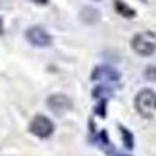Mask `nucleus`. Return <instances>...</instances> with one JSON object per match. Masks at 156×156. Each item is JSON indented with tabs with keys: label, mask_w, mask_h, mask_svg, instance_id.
Masks as SVG:
<instances>
[{
	"label": "nucleus",
	"mask_w": 156,
	"mask_h": 156,
	"mask_svg": "<svg viewBox=\"0 0 156 156\" xmlns=\"http://www.w3.org/2000/svg\"><path fill=\"white\" fill-rule=\"evenodd\" d=\"M134 109L144 119H153L156 112V92L153 89L144 87L139 90L134 97Z\"/></svg>",
	"instance_id": "nucleus-1"
},
{
	"label": "nucleus",
	"mask_w": 156,
	"mask_h": 156,
	"mask_svg": "<svg viewBox=\"0 0 156 156\" xmlns=\"http://www.w3.org/2000/svg\"><path fill=\"white\" fill-rule=\"evenodd\" d=\"M131 48L139 56H151L156 51V34L153 31H140L133 36Z\"/></svg>",
	"instance_id": "nucleus-2"
},
{
	"label": "nucleus",
	"mask_w": 156,
	"mask_h": 156,
	"mask_svg": "<svg viewBox=\"0 0 156 156\" xmlns=\"http://www.w3.org/2000/svg\"><path fill=\"white\" fill-rule=\"evenodd\" d=\"M28 131L39 139H48L55 131V125L47 115L37 114L31 119V122L28 125Z\"/></svg>",
	"instance_id": "nucleus-3"
},
{
	"label": "nucleus",
	"mask_w": 156,
	"mask_h": 156,
	"mask_svg": "<svg viewBox=\"0 0 156 156\" xmlns=\"http://www.w3.org/2000/svg\"><path fill=\"white\" fill-rule=\"evenodd\" d=\"M25 39H27L33 47H37V48H47L53 44L51 34L45 28L39 27V25H33V27H30L25 31Z\"/></svg>",
	"instance_id": "nucleus-4"
},
{
	"label": "nucleus",
	"mask_w": 156,
	"mask_h": 156,
	"mask_svg": "<svg viewBox=\"0 0 156 156\" xmlns=\"http://www.w3.org/2000/svg\"><path fill=\"white\" fill-rule=\"evenodd\" d=\"M90 81L98 84H117L120 81V73L111 66H97L90 73Z\"/></svg>",
	"instance_id": "nucleus-5"
},
{
	"label": "nucleus",
	"mask_w": 156,
	"mask_h": 156,
	"mask_svg": "<svg viewBox=\"0 0 156 156\" xmlns=\"http://www.w3.org/2000/svg\"><path fill=\"white\" fill-rule=\"evenodd\" d=\"M48 109L53 112V114H58V115H62L69 111H72L73 108V101L70 97H67L66 94H51L50 97H47L45 100Z\"/></svg>",
	"instance_id": "nucleus-6"
},
{
	"label": "nucleus",
	"mask_w": 156,
	"mask_h": 156,
	"mask_svg": "<svg viewBox=\"0 0 156 156\" xmlns=\"http://www.w3.org/2000/svg\"><path fill=\"white\" fill-rule=\"evenodd\" d=\"M80 19L86 25H95V23L100 22L101 14H100V11L97 8H94V6H84L80 11Z\"/></svg>",
	"instance_id": "nucleus-7"
},
{
	"label": "nucleus",
	"mask_w": 156,
	"mask_h": 156,
	"mask_svg": "<svg viewBox=\"0 0 156 156\" xmlns=\"http://www.w3.org/2000/svg\"><path fill=\"white\" fill-rule=\"evenodd\" d=\"M114 8L117 11V14H120L125 19H134L136 17V11L133 8H129L122 0H114Z\"/></svg>",
	"instance_id": "nucleus-8"
},
{
	"label": "nucleus",
	"mask_w": 156,
	"mask_h": 156,
	"mask_svg": "<svg viewBox=\"0 0 156 156\" xmlns=\"http://www.w3.org/2000/svg\"><path fill=\"white\" fill-rule=\"evenodd\" d=\"M119 131H120V136H122V144L126 150H133L134 148V136L133 133L129 131L128 128H125L123 125H119Z\"/></svg>",
	"instance_id": "nucleus-9"
},
{
	"label": "nucleus",
	"mask_w": 156,
	"mask_h": 156,
	"mask_svg": "<svg viewBox=\"0 0 156 156\" xmlns=\"http://www.w3.org/2000/svg\"><path fill=\"white\" fill-rule=\"evenodd\" d=\"M111 94H112V90H111V87L106 86V84H98V86H95V87L92 89V98H95V100L109 98Z\"/></svg>",
	"instance_id": "nucleus-10"
},
{
	"label": "nucleus",
	"mask_w": 156,
	"mask_h": 156,
	"mask_svg": "<svg viewBox=\"0 0 156 156\" xmlns=\"http://www.w3.org/2000/svg\"><path fill=\"white\" fill-rule=\"evenodd\" d=\"M106 103H108V98H100L97 100V105L94 108V112L98 115V117H106Z\"/></svg>",
	"instance_id": "nucleus-11"
},
{
	"label": "nucleus",
	"mask_w": 156,
	"mask_h": 156,
	"mask_svg": "<svg viewBox=\"0 0 156 156\" xmlns=\"http://www.w3.org/2000/svg\"><path fill=\"white\" fill-rule=\"evenodd\" d=\"M144 76L145 80L156 83V66H147V69L144 70Z\"/></svg>",
	"instance_id": "nucleus-12"
},
{
	"label": "nucleus",
	"mask_w": 156,
	"mask_h": 156,
	"mask_svg": "<svg viewBox=\"0 0 156 156\" xmlns=\"http://www.w3.org/2000/svg\"><path fill=\"white\" fill-rule=\"evenodd\" d=\"M108 154H109V156H131V154H125V153H119V151H115V150L109 151Z\"/></svg>",
	"instance_id": "nucleus-13"
},
{
	"label": "nucleus",
	"mask_w": 156,
	"mask_h": 156,
	"mask_svg": "<svg viewBox=\"0 0 156 156\" xmlns=\"http://www.w3.org/2000/svg\"><path fill=\"white\" fill-rule=\"evenodd\" d=\"M30 2H33V3H36V5H47L48 3V0H30Z\"/></svg>",
	"instance_id": "nucleus-14"
},
{
	"label": "nucleus",
	"mask_w": 156,
	"mask_h": 156,
	"mask_svg": "<svg viewBox=\"0 0 156 156\" xmlns=\"http://www.w3.org/2000/svg\"><path fill=\"white\" fill-rule=\"evenodd\" d=\"M5 33V23H3V19L0 17V36Z\"/></svg>",
	"instance_id": "nucleus-15"
}]
</instances>
